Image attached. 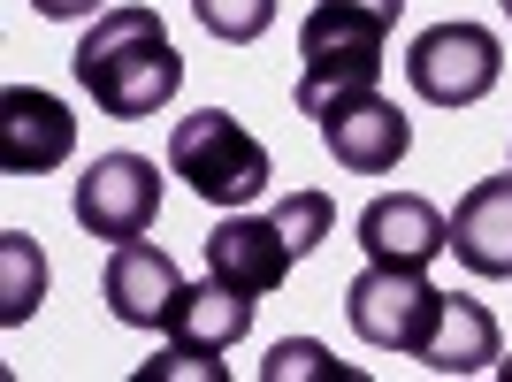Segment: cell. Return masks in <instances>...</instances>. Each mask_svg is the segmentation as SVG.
<instances>
[{
	"label": "cell",
	"instance_id": "21",
	"mask_svg": "<svg viewBox=\"0 0 512 382\" xmlns=\"http://www.w3.org/2000/svg\"><path fill=\"white\" fill-rule=\"evenodd\" d=\"M497 8H505V16H512V0H497Z\"/></svg>",
	"mask_w": 512,
	"mask_h": 382
},
{
	"label": "cell",
	"instance_id": "8",
	"mask_svg": "<svg viewBox=\"0 0 512 382\" xmlns=\"http://www.w3.org/2000/svg\"><path fill=\"white\" fill-rule=\"evenodd\" d=\"M77 153V115L39 85L0 92V169L8 176H46Z\"/></svg>",
	"mask_w": 512,
	"mask_h": 382
},
{
	"label": "cell",
	"instance_id": "19",
	"mask_svg": "<svg viewBox=\"0 0 512 382\" xmlns=\"http://www.w3.org/2000/svg\"><path fill=\"white\" fill-rule=\"evenodd\" d=\"M169 375H199V382H222V352H214V344H176V337H169V352L138 367V382H169Z\"/></svg>",
	"mask_w": 512,
	"mask_h": 382
},
{
	"label": "cell",
	"instance_id": "9",
	"mask_svg": "<svg viewBox=\"0 0 512 382\" xmlns=\"http://www.w3.org/2000/svg\"><path fill=\"white\" fill-rule=\"evenodd\" d=\"M100 298H107V314L123 321V329H169L176 298H184V276H176V260L161 253V245L130 237V245H115V260H107Z\"/></svg>",
	"mask_w": 512,
	"mask_h": 382
},
{
	"label": "cell",
	"instance_id": "4",
	"mask_svg": "<svg viewBox=\"0 0 512 382\" xmlns=\"http://www.w3.org/2000/svg\"><path fill=\"white\" fill-rule=\"evenodd\" d=\"M444 298L451 291H436L428 268H413V260H367L360 276H352V291H344V321L375 352H413L421 360V344L444 321Z\"/></svg>",
	"mask_w": 512,
	"mask_h": 382
},
{
	"label": "cell",
	"instance_id": "6",
	"mask_svg": "<svg viewBox=\"0 0 512 382\" xmlns=\"http://www.w3.org/2000/svg\"><path fill=\"white\" fill-rule=\"evenodd\" d=\"M299 115H314L321 146L337 153V169H352V176H390L406 161V146H413V123L398 115V100H383V85L321 92V100L299 107Z\"/></svg>",
	"mask_w": 512,
	"mask_h": 382
},
{
	"label": "cell",
	"instance_id": "2",
	"mask_svg": "<svg viewBox=\"0 0 512 382\" xmlns=\"http://www.w3.org/2000/svg\"><path fill=\"white\" fill-rule=\"evenodd\" d=\"M398 8L406 0H314L306 23H299V54H306L299 107H314L321 92L383 85V46H390Z\"/></svg>",
	"mask_w": 512,
	"mask_h": 382
},
{
	"label": "cell",
	"instance_id": "20",
	"mask_svg": "<svg viewBox=\"0 0 512 382\" xmlns=\"http://www.w3.org/2000/svg\"><path fill=\"white\" fill-rule=\"evenodd\" d=\"M31 8H39L46 23H85L92 8H100V0H31Z\"/></svg>",
	"mask_w": 512,
	"mask_h": 382
},
{
	"label": "cell",
	"instance_id": "17",
	"mask_svg": "<svg viewBox=\"0 0 512 382\" xmlns=\"http://www.w3.org/2000/svg\"><path fill=\"white\" fill-rule=\"evenodd\" d=\"M260 382H360L352 367H337L314 337H283L268 360H260Z\"/></svg>",
	"mask_w": 512,
	"mask_h": 382
},
{
	"label": "cell",
	"instance_id": "13",
	"mask_svg": "<svg viewBox=\"0 0 512 382\" xmlns=\"http://www.w3.org/2000/svg\"><path fill=\"white\" fill-rule=\"evenodd\" d=\"M505 360V337H497V314L482 298H444V321H436V337L421 344V367L436 375H482V367Z\"/></svg>",
	"mask_w": 512,
	"mask_h": 382
},
{
	"label": "cell",
	"instance_id": "3",
	"mask_svg": "<svg viewBox=\"0 0 512 382\" xmlns=\"http://www.w3.org/2000/svg\"><path fill=\"white\" fill-rule=\"evenodd\" d=\"M169 176H184V191L207 199V207H245V199L268 191L276 169H268V146L230 107H199L169 130Z\"/></svg>",
	"mask_w": 512,
	"mask_h": 382
},
{
	"label": "cell",
	"instance_id": "7",
	"mask_svg": "<svg viewBox=\"0 0 512 382\" xmlns=\"http://www.w3.org/2000/svg\"><path fill=\"white\" fill-rule=\"evenodd\" d=\"M69 207H77L85 237L130 245V237H146V230H153V214H161V169H153L146 153H100V161L77 176Z\"/></svg>",
	"mask_w": 512,
	"mask_h": 382
},
{
	"label": "cell",
	"instance_id": "10",
	"mask_svg": "<svg viewBox=\"0 0 512 382\" xmlns=\"http://www.w3.org/2000/svg\"><path fill=\"white\" fill-rule=\"evenodd\" d=\"M291 268H299V253H291V237H283L276 214H230V222L207 237V276L237 283V291H253V298L283 291Z\"/></svg>",
	"mask_w": 512,
	"mask_h": 382
},
{
	"label": "cell",
	"instance_id": "16",
	"mask_svg": "<svg viewBox=\"0 0 512 382\" xmlns=\"http://www.w3.org/2000/svg\"><path fill=\"white\" fill-rule=\"evenodd\" d=\"M283 222V237H291V253H321L329 245V230H337V207H329V191H283L276 207H268Z\"/></svg>",
	"mask_w": 512,
	"mask_h": 382
},
{
	"label": "cell",
	"instance_id": "18",
	"mask_svg": "<svg viewBox=\"0 0 512 382\" xmlns=\"http://www.w3.org/2000/svg\"><path fill=\"white\" fill-rule=\"evenodd\" d=\"M192 16L207 23L222 46H253L276 23V0H192Z\"/></svg>",
	"mask_w": 512,
	"mask_h": 382
},
{
	"label": "cell",
	"instance_id": "15",
	"mask_svg": "<svg viewBox=\"0 0 512 382\" xmlns=\"http://www.w3.org/2000/svg\"><path fill=\"white\" fill-rule=\"evenodd\" d=\"M39 298H46V253L23 230H0V321L23 329L39 314Z\"/></svg>",
	"mask_w": 512,
	"mask_h": 382
},
{
	"label": "cell",
	"instance_id": "5",
	"mask_svg": "<svg viewBox=\"0 0 512 382\" xmlns=\"http://www.w3.org/2000/svg\"><path fill=\"white\" fill-rule=\"evenodd\" d=\"M497 77H505V46L482 23H428L406 46V85L428 107H474L497 92Z\"/></svg>",
	"mask_w": 512,
	"mask_h": 382
},
{
	"label": "cell",
	"instance_id": "1",
	"mask_svg": "<svg viewBox=\"0 0 512 382\" xmlns=\"http://www.w3.org/2000/svg\"><path fill=\"white\" fill-rule=\"evenodd\" d=\"M69 69H77V85L92 92V107L115 115V123L161 115V107L176 100V85H184V54H176L169 23L153 16V8H107L85 39H77Z\"/></svg>",
	"mask_w": 512,
	"mask_h": 382
},
{
	"label": "cell",
	"instance_id": "11",
	"mask_svg": "<svg viewBox=\"0 0 512 382\" xmlns=\"http://www.w3.org/2000/svg\"><path fill=\"white\" fill-rule=\"evenodd\" d=\"M352 230H360L367 260H413V268H428L436 253H451V214L436 207V199H421V191H383V199H367Z\"/></svg>",
	"mask_w": 512,
	"mask_h": 382
},
{
	"label": "cell",
	"instance_id": "12",
	"mask_svg": "<svg viewBox=\"0 0 512 382\" xmlns=\"http://www.w3.org/2000/svg\"><path fill=\"white\" fill-rule=\"evenodd\" d=\"M451 253L482 283H512V176H482L451 207Z\"/></svg>",
	"mask_w": 512,
	"mask_h": 382
},
{
	"label": "cell",
	"instance_id": "14",
	"mask_svg": "<svg viewBox=\"0 0 512 382\" xmlns=\"http://www.w3.org/2000/svg\"><path fill=\"white\" fill-rule=\"evenodd\" d=\"M253 306H260L253 291H237V283H222V276L184 283V298H176V314H169V329H161V337H176V344H214V352H230V344L253 329Z\"/></svg>",
	"mask_w": 512,
	"mask_h": 382
}]
</instances>
